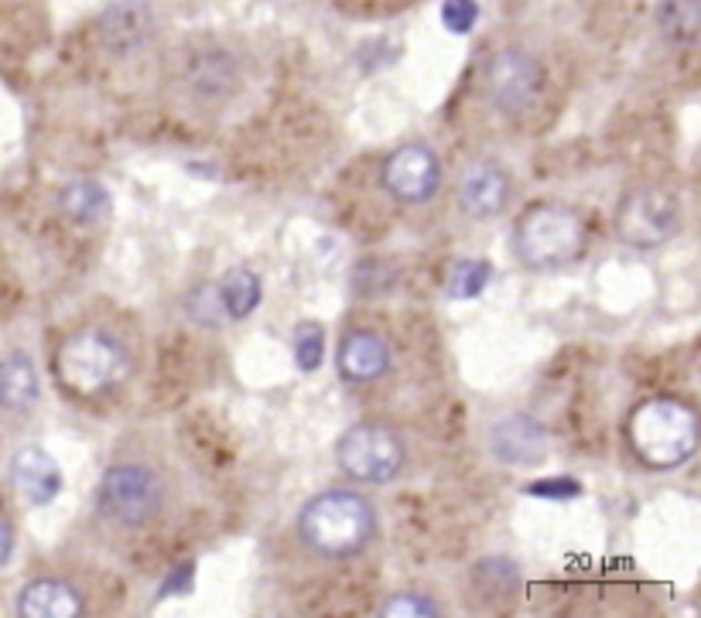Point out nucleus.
I'll return each mask as SVG.
<instances>
[{"mask_svg": "<svg viewBox=\"0 0 701 618\" xmlns=\"http://www.w3.org/2000/svg\"><path fill=\"white\" fill-rule=\"evenodd\" d=\"M530 496H544V499H571L581 492V485L575 478H540L534 485H527Z\"/></svg>", "mask_w": 701, "mask_h": 618, "instance_id": "24", "label": "nucleus"}, {"mask_svg": "<svg viewBox=\"0 0 701 618\" xmlns=\"http://www.w3.org/2000/svg\"><path fill=\"white\" fill-rule=\"evenodd\" d=\"M188 318L196 325H223V301H219V287L216 284H199L196 291L185 298Z\"/></svg>", "mask_w": 701, "mask_h": 618, "instance_id": "21", "label": "nucleus"}, {"mask_svg": "<svg viewBox=\"0 0 701 618\" xmlns=\"http://www.w3.org/2000/svg\"><path fill=\"white\" fill-rule=\"evenodd\" d=\"M336 465L353 482L386 485L404 468V444L391 428L363 421L336 441Z\"/></svg>", "mask_w": 701, "mask_h": 618, "instance_id": "6", "label": "nucleus"}, {"mask_svg": "<svg viewBox=\"0 0 701 618\" xmlns=\"http://www.w3.org/2000/svg\"><path fill=\"white\" fill-rule=\"evenodd\" d=\"M377 537V509L353 488H329L311 496L298 513V540L326 560H349Z\"/></svg>", "mask_w": 701, "mask_h": 618, "instance_id": "1", "label": "nucleus"}, {"mask_svg": "<svg viewBox=\"0 0 701 618\" xmlns=\"http://www.w3.org/2000/svg\"><path fill=\"white\" fill-rule=\"evenodd\" d=\"M480 21V4L476 0H445L442 4V24L455 34H470Z\"/></svg>", "mask_w": 701, "mask_h": 618, "instance_id": "23", "label": "nucleus"}, {"mask_svg": "<svg viewBox=\"0 0 701 618\" xmlns=\"http://www.w3.org/2000/svg\"><path fill=\"white\" fill-rule=\"evenodd\" d=\"M493 277V267L486 260H455L449 270V298L455 301H473L486 291Z\"/></svg>", "mask_w": 701, "mask_h": 618, "instance_id": "19", "label": "nucleus"}, {"mask_svg": "<svg viewBox=\"0 0 701 618\" xmlns=\"http://www.w3.org/2000/svg\"><path fill=\"white\" fill-rule=\"evenodd\" d=\"M514 195V182L496 161H476L458 182V205L470 219H496L506 213Z\"/></svg>", "mask_w": 701, "mask_h": 618, "instance_id": "10", "label": "nucleus"}, {"mask_svg": "<svg viewBox=\"0 0 701 618\" xmlns=\"http://www.w3.org/2000/svg\"><path fill=\"white\" fill-rule=\"evenodd\" d=\"M165 506V485L147 465L124 462L110 465L100 478L96 488V509L103 519L124 526V529H141Z\"/></svg>", "mask_w": 701, "mask_h": 618, "instance_id": "5", "label": "nucleus"}, {"mask_svg": "<svg viewBox=\"0 0 701 618\" xmlns=\"http://www.w3.org/2000/svg\"><path fill=\"white\" fill-rule=\"evenodd\" d=\"M291 346H295V362H298L301 373H316V369L322 365V352H326L322 325L319 321H298Z\"/></svg>", "mask_w": 701, "mask_h": 618, "instance_id": "20", "label": "nucleus"}, {"mask_svg": "<svg viewBox=\"0 0 701 618\" xmlns=\"http://www.w3.org/2000/svg\"><path fill=\"white\" fill-rule=\"evenodd\" d=\"M627 437L633 455L657 472H668L684 465L701 437V421L694 406L674 396H653L633 406L627 421Z\"/></svg>", "mask_w": 701, "mask_h": 618, "instance_id": "2", "label": "nucleus"}, {"mask_svg": "<svg viewBox=\"0 0 701 618\" xmlns=\"http://www.w3.org/2000/svg\"><path fill=\"white\" fill-rule=\"evenodd\" d=\"M38 400V369L24 352L0 359V406L28 410Z\"/></svg>", "mask_w": 701, "mask_h": 618, "instance_id": "16", "label": "nucleus"}, {"mask_svg": "<svg viewBox=\"0 0 701 618\" xmlns=\"http://www.w3.org/2000/svg\"><path fill=\"white\" fill-rule=\"evenodd\" d=\"M380 188L401 205H424L442 188V164L432 147L401 144L380 164Z\"/></svg>", "mask_w": 701, "mask_h": 618, "instance_id": "8", "label": "nucleus"}, {"mask_svg": "<svg viewBox=\"0 0 701 618\" xmlns=\"http://www.w3.org/2000/svg\"><path fill=\"white\" fill-rule=\"evenodd\" d=\"M11 482L31 506H49L62 492V468L45 447H21L11 462Z\"/></svg>", "mask_w": 701, "mask_h": 618, "instance_id": "13", "label": "nucleus"}, {"mask_svg": "<svg viewBox=\"0 0 701 618\" xmlns=\"http://www.w3.org/2000/svg\"><path fill=\"white\" fill-rule=\"evenodd\" d=\"M380 615H386V618H427V615H442V608L427 595L404 591V595H394L391 601H386L380 608Z\"/></svg>", "mask_w": 701, "mask_h": 618, "instance_id": "22", "label": "nucleus"}, {"mask_svg": "<svg viewBox=\"0 0 701 618\" xmlns=\"http://www.w3.org/2000/svg\"><path fill=\"white\" fill-rule=\"evenodd\" d=\"M52 369L65 393L96 400L131 377V356L124 342L103 328H80L59 346Z\"/></svg>", "mask_w": 701, "mask_h": 618, "instance_id": "4", "label": "nucleus"}, {"mask_svg": "<svg viewBox=\"0 0 701 618\" xmlns=\"http://www.w3.org/2000/svg\"><path fill=\"white\" fill-rule=\"evenodd\" d=\"M681 229V202L674 192L640 185L616 209V236L633 250H653L664 246Z\"/></svg>", "mask_w": 701, "mask_h": 618, "instance_id": "7", "label": "nucleus"}, {"mask_svg": "<svg viewBox=\"0 0 701 618\" xmlns=\"http://www.w3.org/2000/svg\"><path fill=\"white\" fill-rule=\"evenodd\" d=\"M11 554H14V529L4 516H0V567L11 560Z\"/></svg>", "mask_w": 701, "mask_h": 618, "instance_id": "25", "label": "nucleus"}, {"mask_svg": "<svg viewBox=\"0 0 701 618\" xmlns=\"http://www.w3.org/2000/svg\"><path fill=\"white\" fill-rule=\"evenodd\" d=\"M589 246L586 223L568 205L537 202L527 205L520 219L514 223V257L527 270H565L581 260Z\"/></svg>", "mask_w": 701, "mask_h": 618, "instance_id": "3", "label": "nucleus"}, {"mask_svg": "<svg viewBox=\"0 0 701 618\" xmlns=\"http://www.w3.org/2000/svg\"><path fill=\"white\" fill-rule=\"evenodd\" d=\"M83 611H86L83 595L59 578H34L18 595L21 618H75Z\"/></svg>", "mask_w": 701, "mask_h": 618, "instance_id": "14", "label": "nucleus"}, {"mask_svg": "<svg viewBox=\"0 0 701 618\" xmlns=\"http://www.w3.org/2000/svg\"><path fill=\"white\" fill-rule=\"evenodd\" d=\"M489 451L503 465H537L548 455V431L530 414H511L493 424Z\"/></svg>", "mask_w": 701, "mask_h": 618, "instance_id": "11", "label": "nucleus"}, {"mask_svg": "<svg viewBox=\"0 0 701 618\" xmlns=\"http://www.w3.org/2000/svg\"><path fill=\"white\" fill-rule=\"evenodd\" d=\"M391 346H386L383 336L370 332V328H353L349 336H342L339 352H336V365L339 377L346 383H377L391 373Z\"/></svg>", "mask_w": 701, "mask_h": 618, "instance_id": "12", "label": "nucleus"}, {"mask_svg": "<svg viewBox=\"0 0 701 618\" xmlns=\"http://www.w3.org/2000/svg\"><path fill=\"white\" fill-rule=\"evenodd\" d=\"M59 209L80 226H100L113 213V198L110 188L96 178H72L59 192Z\"/></svg>", "mask_w": 701, "mask_h": 618, "instance_id": "15", "label": "nucleus"}, {"mask_svg": "<svg viewBox=\"0 0 701 618\" xmlns=\"http://www.w3.org/2000/svg\"><path fill=\"white\" fill-rule=\"evenodd\" d=\"M486 93L493 100L496 110L503 113H524L534 96L540 93V65L517 52V49H503L486 62Z\"/></svg>", "mask_w": 701, "mask_h": 618, "instance_id": "9", "label": "nucleus"}, {"mask_svg": "<svg viewBox=\"0 0 701 618\" xmlns=\"http://www.w3.org/2000/svg\"><path fill=\"white\" fill-rule=\"evenodd\" d=\"M657 21H660V31H664L668 41H674V45H691V41L698 38L701 8H698V0H664Z\"/></svg>", "mask_w": 701, "mask_h": 618, "instance_id": "18", "label": "nucleus"}, {"mask_svg": "<svg viewBox=\"0 0 701 618\" xmlns=\"http://www.w3.org/2000/svg\"><path fill=\"white\" fill-rule=\"evenodd\" d=\"M219 301H223V315L226 321H244L257 311L260 305V295H264V287H260V277L247 267H233L219 284Z\"/></svg>", "mask_w": 701, "mask_h": 618, "instance_id": "17", "label": "nucleus"}]
</instances>
